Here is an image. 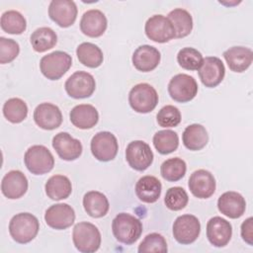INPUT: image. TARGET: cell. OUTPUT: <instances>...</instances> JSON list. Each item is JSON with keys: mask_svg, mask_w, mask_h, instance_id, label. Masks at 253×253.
Here are the masks:
<instances>
[{"mask_svg": "<svg viewBox=\"0 0 253 253\" xmlns=\"http://www.w3.org/2000/svg\"><path fill=\"white\" fill-rule=\"evenodd\" d=\"M187 171L186 162L179 158H169L165 160L160 167V173L163 179L169 182H176L182 179Z\"/></svg>", "mask_w": 253, "mask_h": 253, "instance_id": "obj_35", "label": "cell"}, {"mask_svg": "<svg viewBox=\"0 0 253 253\" xmlns=\"http://www.w3.org/2000/svg\"><path fill=\"white\" fill-rule=\"evenodd\" d=\"M4 117L12 124L23 122L28 116V106L20 98H11L3 106Z\"/></svg>", "mask_w": 253, "mask_h": 253, "instance_id": "obj_36", "label": "cell"}, {"mask_svg": "<svg viewBox=\"0 0 253 253\" xmlns=\"http://www.w3.org/2000/svg\"><path fill=\"white\" fill-rule=\"evenodd\" d=\"M112 230L118 241L130 245L140 237L142 223L135 216L126 212H121L113 219Z\"/></svg>", "mask_w": 253, "mask_h": 253, "instance_id": "obj_1", "label": "cell"}, {"mask_svg": "<svg viewBox=\"0 0 253 253\" xmlns=\"http://www.w3.org/2000/svg\"><path fill=\"white\" fill-rule=\"evenodd\" d=\"M48 16L59 27H70L77 17L76 4L69 0H53L48 6Z\"/></svg>", "mask_w": 253, "mask_h": 253, "instance_id": "obj_13", "label": "cell"}, {"mask_svg": "<svg viewBox=\"0 0 253 253\" xmlns=\"http://www.w3.org/2000/svg\"><path fill=\"white\" fill-rule=\"evenodd\" d=\"M168 93L176 102H189L193 100L198 93L197 81L188 74H177L172 77L168 84Z\"/></svg>", "mask_w": 253, "mask_h": 253, "instance_id": "obj_7", "label": "cell"}, {"mask_svg": "<svg viewBox=\"0 0 253 253\" xmlns=\"http://www.w3.org/2000/svg\"><path fill=\"white\" fill-rule=\"evenodd\" d=\"M83 207L90 216L99 218L107 214L110 205L107 197L103 193L90 191L83 197Z\"/></svg>", "mask_w": 253, "mask_h": 253, "instance_id": "obj_27", "label": "cell"}, {"mask_svg": "<svg viewBox=\"0 0 253 253\" xmlns=\"http://www.w3.org/2000/svg\"><path fill=\"white\" fill-rule=\"evenodd\" d=\"M31 44L38 52H44L51 49L57 42V36L55 32L48 27H42L37 29L31 35Z\"/></svg>", "mask_w": 253, "mask_h": 253, "instance_id": "obj_32", "label": "cell"}, {"mask_svg": "<svg viewBox=\"0 0 253 253\" xmlns=\"http://www.w3.org/2000/svg\"><path fill=\"white\" fill-rule=\"evenodd\" d=\"M71 64V55L61 50H55L42 57L40 69L47 79L58 80L68 71Z\"/></svg>", "mask_w": 253, "mask_h": 253, "instance_id": "obj_4", "label": "cell"}, {"mask_svg": "<svg viewBox=\"0 0 253 253\" xmlns=\"http://www.w3.org/2000/svg\"><path fill=\"white\" fill-rule=\"evenodd\" d=\"M76 55L80 63L90 68L99 67L104 60L101 48L92 42L80 43L76 48Z\"/></svg>", "mask_w": 253, "mask_h": 253, "instance_id": "obj_31", "label": "cell"}, {"mask_svg": "<svg viewBox=\"0 0 253 253\" xmlns=\"http://www.w3.org/2000/svg\"><path fill=\"white\" fill-rule=\"evenodd\" d=\"M44 220L53 229H65L73 224L75 211L67 204H55L45 211Z\"/></svg>", "mask_w": 253, "mask_h": 253, "instance_id": "obj_14", "label": "cell"}, {"mask_svg": "<svg viewBox=\"0 0 253 253\" xmlns=\"http://www.w3.org/2000/svg\"><path fill=\"white\" fill-rule=\"evenodd\" d=\"M1 29L11 35H21L27 28V22L24 16L15 10H9L2 14L0 20Z\"/></svg>", "mask_w": 253, "mask_h": 253, "instance_id": "obj_34", "label": "cell"}, {"mask_svg": "<svg viewBox=\"0 0 253 253\" xmlns=\"http://www.w3.org/2000/svg\"><path fill=\"white\" fill-rule=\"evenodd\" d=\"M157 123L162 127L177 126L181 122V113L179 109L172 105L164 106L156 116Z\"/></svg>", "mask_w": 253, "mask_h": 253, "instance_id": "obj_40", "label": "cell"}, {"mask_svg": "<svg viewBox=\"0 0 253 253\" xmlns=\"http://www.w3.org/2000/svg\"><path fill=\"white\" fill-rule=\"evenodd\" d=\"M153 145L160 154L172 153L178 148L179 136L171 129L159 130L153 136Z\"/></svg>", "mask_w": 253, "mask_h": 253, "instance_id": "obj_33", "label": "cell"}, {"mask_svg": "<svg viewBox=\"0 0 253 253\" xmlns=\"http://www.w3.org/2000/svg\"><path fill=\"white\" fill-rule=\"evenodd\" d=\"M108 26V21L103 12L97 9L88 10L80 20L81 32L90 38L101 37Z\"/></svg>", "mask_w": 253, "mask_h": 253, "instance_id": "obj_21", "label": "cell"}, {"mask_svg": "<svg viewBox=\"0 0 253 253\" xmlns=\"http://www.w3.org/2000/svg\"><path fill=\"white\" fill-rule=\"evenodd\" d=\"M253 218L248 217L241 224V236L242 239L249 245H253Z\"/></svg>", "mask_w": 253, "mask_h": 253, "instance_id": "obj_42", "label": "cell"}, {"mask_svg": "<svg viewBox=\"0 0 253 253\" xmlns=\"http://www.w3.org/2000/svg\"><path fill=\"white\" fill-rule=\"evenodd\" d=\"M28 179L25 174L19 170H11L2 179V194L11 200L23 197L28 190Z\"/></svg>", "mask_w": 253, "mask_h": 253, "instance_id": "obj_20", "label": "cell"}, {"mask_svg": "<svg viewBox=\"0 0 253 253\" xmlns=\"http://www.w3.org/2000/svg\"><path fill=\"white\" fill-rule=\"evenodd\" d=\"M201 223L193 214L178 216L173 223V236L180 244H191L199 237Z\"/></svg>", "mask_w": 253, "mask_h": 253, "instance_id": "obj_10", "label": "cell"}, {"mask_svg": "<svg viewBox=\"0 0 253 253\" xmlns=\"http://www.w3.org/2000/svg\"><path fill=\"white\" fill-rule=\"evenodd\" d=\"M189 201L187 192L182 187H172L167 190L164 198L166 207L171 211L183 210Z\"/></svg>", "mask_w": 253, "mask_h": 253, "instance_id": "obj_38", "label": "cell"}, {"mask_svg": "<svg viewBox=\"0 0 253 253\" xmlns=\"http://www.w3.org/2000/svg\"><path fill=\"white\" fill-rule=\"evenodd\" d=\"M126 159L132 169L144 171L153 161V152L146 142L133 140L126 146Z\"/></svg>", "mask_w": 253, "mask_h": 253, "instance_id": "obj_11", "label": "cell"}, {"mask_svg": "<svg viewBox=\"0 0 253 253\" xmlns=\"http://www.w3.org/2000/svg\"><path fill=\"white\" fill-rule=\"evenodd\" d=\"M128 103L135 112L146 114L153 111L157 106L158 94L151 85L139 83L134 85L129 91Z\"/></svg>", "mask_w": 253, "mask_h": 253, "instance_id": "obj_5", "label": "cell"}, {"mask_svg": "<svg viewBox=\"0 0 253 253\" xmlns=\"http://www.w3.org/2000/svg\"><path fill=\"white\" fill-rule=\"evenodd\" d=\"M167 18L169 19L174 28L175 38H185L192 32L193 19L191 14L187 10L182 8H176L168 14Z\"/></svg>", "mask_w": 253, "mask_h": 253, "instance_id": "obj_30", "label": "cell"}, {"mask_svg": "<svg viewBox=\"0 0 253 253\" xmlns=\"http://www.w3.org/2000/svg\"><path fill=\"white\" fill-rule=\"evenodd\" d=\"M203 60L202 53L194 47H184L177 54L179 65L187 70H199Z\"/></svg>", "mask_w": 253, "mask_h": 253, "instance_id": "obj_37", "label": "cell"}, {"mask_svg": "<svg viewBox=\"0 0 253 253\" xmlns=\"http://www.w3.org/2000/svg\"><path fill=\"white\" fill-rule=\"evenodd\" d=\"M146 37L155 42H167L175 38L174 28L168 18L163 15H153L145 23Z\"/></svg>", "mask_w": 253, "mask_h": 253, "instance_id": "obj_12", "label": "cell"}, {"mask_svg": "<svg viewBox=\"0 0 253 253\" xmlns=\"http://www.w3.org/2000/svg\"><path fill=\"white\" fill-rule=\"evenodd\" d=\"M162 185L160 181L154 176H143L135 185L136 197L143 203H155L161 195Z\"/></svg>", "mask_w": 253, "mask_h": 253, "instance_id": "obj_26", "label": "cell"}, {"mask_svg": "<svg viewBox=\"0 0 253 253\" xmlns=\"http://www.w3.org/2000/svg\"><path fill=\"white\" fill-rule=\"evenodd\" d=\"M223 57L230 70L240 73L251 65L253 52L249 47L232 46L223 52Z\"/></svg>", "mask_w": 253, "mask_h": 253, "instance_id": "obj_24", "label": "cell"}, {"mask_svg": "<svg viewBox=\"0 0 253 253\" xmlns=\"http://www.w3.org/2000/svg\"><path fill=\"white\" fill-rule=\"evenodd\" d=\"M188 186L195 197L208 199L211 197L215 191V179L210 171L199 169L191 174Z\"/></svg>", "mask_w": 253, "mask_h": 253, "instance_id": "obj_15", "label": "cell"}, {"mask_svg": "<svg viewBox=\"0 0 253 253\" xmlns=\"http://www.w3.org/2000/svg\"><path fill=\"white\" fill-rule=\"evenodd\" d=\"M34 121L42 129L57 128L62 123V114L59 108L51 103H42L34 111Z\"/></svg>", "mask_w": 253, "mask_h": 253, "instance_id": "obj_18", "label": "cell"}, {"mask_svg": "<svg viewBox=\"0 0 253 253\" xmlns=\"http://www.w3.org/2000/svg\"><path fill=\"white\" fill-rule=\"evenodd\" d=\"M72 240L78 251L93 253L101 245V233L93 223L82 221L73 227Z\"/></svg>", "mask_w": 253, "mask_h": 253, "instance_id": "obj_3", "label": "cell"}, {"mask_svg": "<svg viewBox=\"0 0 253 253\" xmlns=\"http://www.w3.org/2000/svg\"><path fill=\"white\" fill-rule=\"evenodd\" d=\"M232 235V226L226 219L220 216L211 217L207 223V237L210 243L215 247L225 246Z\"/></svg>", "mask_w": 253, "mask_h": 253, "instance_id": "obj_19", "label": "cell"}, {"mask_svg": "<svg viewBox=\"0 0 253 253\" xmlns=\"http://www.w3.org/2000/svg\"><path fill=\"white\" fill-rule=\"evenodd\" d=\"M45 194L54 201L64 200L72 192L70 180L64 175H53L45 183Z\"/></svg>", "mask_w": 253, "mask_h": 253, "instance_id": "obj_29", "label": "cell"}, {"mask_svg": "<svg viewBox=\"0 0 253 253\" xmlns=\"http://www.w3.org/2000/svg\"><path fill=\"white\" fill-rule=\"evenodd\" d=\"M68 96L74 99L89 98L96 89L94 77L86 71H76L68 77L64 84Z\"/></svg>", "mask_w": 253, "mask_h": 253, "instance_id": "obj_9", "label": "cell"}, {"mask_svg": "<svg viewBox=\"0 0 253 253\" xmlns=\"http://www.w3.org/2000/svg\"><path fill=\"white\" fill-rule=\"evenodd\" d=\"M20 52L19 43L4 37L0 38V63L5 64L13 61Z\"/></svg>", "mask_w": 253, "mask_h": 253, "instance_id": "obj_41", "label": "cell"}, {"mask_svg": "<svg viewBox=\"0 0 253 253\" xmlns=\"http://www.w3.org/2000/svg\"><path fill=\"white\" fill-rule=\"evenodd\" d=\"M217 209L229 218H238L245 212L246 202L239 193L228 191L218 198Z\"/></svg>", "mask_w": 253, "mask_h": 253, "instance_id": "obj_22", "label": "cell"}, {"mask_svg": "<svg viewBox=\"0 0 253 253\" xmlns=\"http://www.w3.org/2000/svg\"><path fill=\"white\" fill-rule=\"evenodd\" d=\"M225 68L221 61L216 56H208L203 60L199 68V76L202 83L209 88L216 87L223 79Z\"/></svg>", "mask_w": 253, "mask_h": 253, "instance_id": "obj_16", "label": "cell"}, {"mask_svg": "<svg viewBox=\"0 0 253 253\" xmlns=\"http://www.w3.org/2000/svg\"><path fill=\"white\" fill-rule=\"evenodd\" d=\"M159 50L148 44L138 46L131 57L133 66L142 72H149L155 69L160 62Z\"/></svg>", "mask_w": 253, "mask_h": 253, "instance_id": "obj_23", "label": "cell"}, {"mask_svg": "<svg viewBox=\"0 0 253 253\" xmlns=\"http://www.w3.org/2000/svg\"><path fill=\"white\" fill-rule=\"evenodd\" d=\"M40 223L38 218L30 212H20L14 215L9 222L11 237L20 244L29 243L38 234Z\"/></svg>", "mask_w": 253, "mask_h": 253, "instance_id": "obj_2", "label": "cell"}, {"mask_svg": "<svg viewBox=\"0 0 253 253\" xmlns=\"http://www.w3.org/2000/svg\"><path fill=\"white\" fill-rule=\"evenodd\" d=\"M167 242L165 238L156 232L147 234L144 239L140 242L138 246L139 253H146V252H167Z\"/></svg>", "mask_w": 253, "mask_h": 253, "instance_id": "obj_39", "label": "cell"}, {"mask_svg": "<svg viewBox=\"0 0 253 253\" xmlns=\"http://www.w3.org/2000/svg\"><path fill=\"white\" fill-rule=\"evenodd\" d=\"M72 125L81 129H88L95 126L99 121V114L96 108L89 104L75 106L69 115Z\"/></svg>", "mask_w": 253, "mask_h": 253, "instance_id": "obj_25", "label": "cell"}, {"mask_svg": "<svg viewBox=\"0 0 253 253\" xmlns=\"http://www.w3.org/2000/svg\"><path fill=\"white\" fill-rule=\"evenodd\" d=\"M183 144L189 150L197 151L204 148L209 141V134L205 126L199 124L188 126L182 134Z\"/></svg>", "mask_w": 253, "mask_h": 253, "instance_id": "obj_28", "label": "cell"}, {"mask_svg": "<svg viewBox=\"0 0 253 253\" xmlns=\"http://www.w3.org/2000/svg\"><path fill=\"white\" fill-rule=\"evenodd\" d=\"M24 161L27 169L35 175H42L52 170L54 158L43 145H33L25 153Z\"/></svg>", "mask_w": 253, "mask_h": 253, "instance_id": "obj_6", "label": "cell"}, {"mask_svg": "<svg viewBox=\"0 0 253 253\" xmlns=\"http://www.w3.org/2000/svg\"><path fill=\"white\" fill-rule=\"evenodd\" d=\"M52 147L58 156L66 161H72L82 153L83 147L81 142L72 137L68 132H58L52 138Z\"/></svg>", "mask_w": 253, "mask_h": 253, "instance_id": "obj_17", "label": "cell"}, {"mask_svg": "<svg viewBox=\"0 0 253 253\" xmlns=\"http://www.w3.org/2000/svg\"><path fill=\"white\" fill-rule=\"evenodd\" d=\"M91 152L93 156L103 162L113 160L119 150L117 137L110 131H99L91 140Z\"/></svg>", "mask_w": 253, "mask_h": 253, "instance_id": "obj_8", "label": "cell"}]
</instances>
